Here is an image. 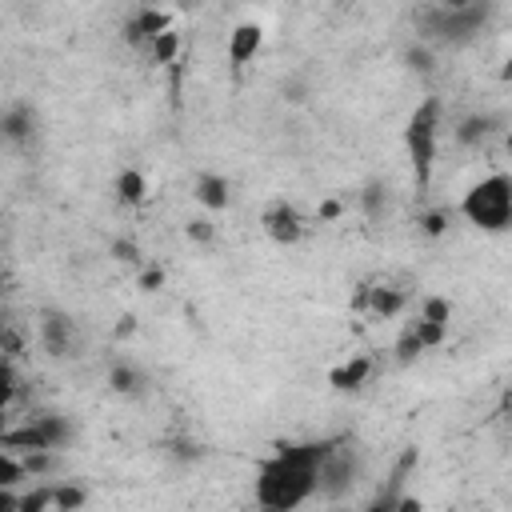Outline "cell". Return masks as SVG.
<instances>
[{
	"label": "cell",
	"mask_w": 512,
	"mask_h": 512,
	"mask_svg": "<svg viewBox=\"0 0 512 512\" xmlns=\"http://www.w3.org/2000/svg\"><path fill=\"white\" fill-rule=\"evenodd\" d=\"M336 448V440H304V444H280L268 460L256 468V504L264 512H296L316 496V468Z\"/></svg>",
	"instance_id": "obj_1"
},
{
	"label": "cell",
	"mask_w": 512,
	"mask_h": 512,
	"mask_svg": "<svg viewBox=\"0 0 512 512\" xmlns=\"http://www.w3.org/2000/svg\"><path fill=\"white\" fill-rule=\"evenodd\" d=\"M460 216L488 236L508 232L512 228V176L488 172L484 180H476L460 200Z\"/></svg>",
	"instance_id": "obj_2"
},
{
	"label": "cell",
	"mask_w": 512,
	"mask_h": 512,
	"mask_svg": "<svg viewBox=\"0 0 512 512\" xmlns=\"http://www.w3.org/2000/svg\"><path fill=\"white\" fill-rule=\"evenodd\" d=\"M440 120H444L440 96H424V100L412 108L408 124H404V148H408V164H412V176H416V188H420V192H428V184H432Z\"/></svg>",
	"instance_id": "obj_3"
},
{
	"label": "cell",
	"mask_w": 512,
	"mask_h": 512,
	"mask_svg": "<svg viewBox=\"0 0 512 512\" xmlns=\"http://www.w3.org/2000/svg\"><path fill=\"white\" fill-rule=\"evenodd\" d=\"M488 12H492L488 4H436V8L420 12V28H424V40L464 44L484 28Z\"/></svg>",
	"instance_id": "obj_4"
},
{
	"label": "cell",
	"mask_w": 512,
	"mask_h": 512,
	"mask_svg": "<svg viewBox=\"0 0 512 512\" xmlns=\"http://www.w3.org/2000/svg\"><path fill=\"white\" fill-rule=\"evenodd\" d=\"M352 476H356V460H352V448H332L320 468H316V492L328 496V500H340L348 488H352Z\"/></svg>",
	"instance_id": "obj_5"
},
{
	"label": "cell",
	"mask_w": 512,
	"mask_h": 512,
	"mask_svg": "<svg viewBox=\"0 0 512 512\" xmlns=\"http://www.w3.org/2000/svg\"><path fill=\"white\" fill-rule=\"evenodd\" d=\"M260 224H264V232H268V240L272 244H300V236H304V216L288 204V200H276V204H268L264 208V216H260Z\"/></svg>",
	"instance_id": "obj_6"
},
{
	"label": "cell",
	"mask_w": 512,
	"mask_h": 512,
	"mask_svg": "<svg viewBox=\"0 0 512 512\" xmlns=\"http://www.w3.org/2000/svg\"><path fill=\"white\" fill-rule=\"evenodd\" d=\"M192 200H196L204 212H224L228 200H232L228 176H220V172H196V180H192Z\"/></svg>",
	"instance_id": "obj_7"
},
{
	"label": "cell",
	"mask_w": 512,
	"mask_h": 512,
	"mask_svg": "<svg viewBox=\"0 0 512 512\" xmlns=\"http://www.w3.org/2000/svg\"><path fill=\"white\" fill-rule=\"evenodd\" d=\"M260 44H264V28H260V24H252V20L236 24V28L228 32V64H232V68H244L248 60H256Z\"/></svg>",
	"instance_id": "obj_8"
},
{
	"label": "cell",
	"mask_w": 512,
	"mask_h": 512,
	"mask_svg": "<svg viewBox=\"0 0 512 512\" xmlns=\"http://www.w3.org/2000/svg\"><path fill=\"white\" fill-rule=\"evenodd\" d=\"M404 304H408V296H404L400 288H388V284H372V288H364L360 300H356V308H368L376 320H392V316H400Z\"/></svg>",
	"instance_id": "obj_9"
},
{
	"label": "cell",
	"mask_w": 512,
	"mask_h": 512,
	"mask_svg": "<svg viewBox=\"0 0 512 512\" xmlns=\"http://www.w3.org/2000/svg\"><path fill=\"white\" fill-rule=\"evenodd\" d=\"M168 28H172V24H168V12H164V8H136L132 20L124 24V40L148 48V40L160 36V32H168Z\"/></svg>",
	"instance_id": "obj_10"
},
{
	"label": "cell",
	"mask_w": 512,
	"mask_h": 512,
	"mask_svg": "<svg viewBox=\"0 0 512 512\" xmlns=\"http://www.w3.org/2000/svg\"><path fill=\"white\" fill-rule=\"evenodd\" d=\"M40 340H44L48 356H72V348H76L72 320H68V316H60V312H48V316L40 320Z\"/></svg>",
	"instance_id": "obj_11"
},
{
	"label": "cell",
	"mask_w": 512,
	"mask_h": 512,
	"mask_svg": "<svg viewBox=\"0 0 512 512\" xmlns=\"http://www.w3.org/2000/svg\"><path fill=\"white\" fill-rule=\"evenodd\" d=\"M368 376H372V356L356 352L352 360H344V364H336V368L328 372V384H332L336 392H356V388L368 384Z\"/></svg>",
	"instance_id": "obj_12"
},
{
	"label": "cell",
	"mask_w": 512,
	"mask_h": 512,
	"mask_svg": "<svg viewBox=\"0 0 512 512\" xmlns=\"http://www.w3.org/2000/svg\"><path fill=\"white\" fill-rule=\"evenodd\" d=\"M492 132H496V116H488V112H472V116H464V120L456 124V140H460L464 148H480Z\"/></svg>",
	"instance_id": "obj_13"
},
{
	"label": "cell",
	"mask_w": 512,
	"mask_h": 512,
	"mask_svg": "<svg viewBox=\"0 0 512 512\" xmlns=\"http://www.w3.org/2000/svg\"><path fill=\"white\" fill-rule=\"evenodd\" d=\"M112 188H116V200L128 204V208H136V204L148 200V180H144L140 168H120V176H116Z\"/></svg>",
	"instance_id": "obj_14"
},
{
	"label": "cell",
	"mask_w": 512,
	"mask_h": 512,
	"mask_svg": "<svg viewBox=\"0 0 512 512\" xmlns=\"http://www.w3.org/2000/svg\"><path fill=\"white\" fill-rule=\"evenodd\" d=\"M108 388H112L116 396H140V392H144V372H140L136 364H128V360H116V364L108 368Z\"/></svg>",
	"instance_id": "obj_15"
},
{
	"label": "cell",
	"mask_w": 512,
	"mask_h": 512,
	"mask_svg": "<svg viewBox=\"0 0 512 512\" xmlns=\"http://www.w3.org/2000/svg\"><path fill=\"white\" fill-rule=\"evenodd\" d=\"M0 136H8V140H28V136H32V108H28V104H12V108L0 116Z\"/></svg>",
	"instance_id": "obj_16"
},
{
	"label": "cell",
	"mask_w": 512,
	"mask_h": 512,
	"mask_svg": "<svg viewBox=\"0 0 512 512\" xmlns=\"http://www.w3.org/2000/svg\"><path fill=\"white\" fill-rule=\"evenodd\" d=\"M48 492H52V512H80L88 504V488L84 484H72V480L56 484Z\"/></svg>",
	"instance_id": "obj_17"
},
{
	"label": "cell",
	"mask_w": 512,
	"mask_h": 512,
	"mask_svg": "<svg viewBox=\"0 0 512 512\" xmlns=\"http://www.w3.org/2000/svg\"><path fill=\"white\" fill-rule=\"evenodd\" d=\"M148 52H152L156 64H172V60L180 56V32L168 28V32H160V36H152V40H148Z\"/></svg>",
	"instance_id": "obj_18"
},
{
	"label": "cell",
	"mask_w": 512,
	"mask_h": 512,
	"mask_svg": "<svg viewBox=\"0 0 512 512\" xmlns=\"http://www.w3.org/2000/svg\"><path fill=\"white\" fill-rule=\"evenodd\" d=\"M408 328H412V336H416V344H420V348H440V344H444V336H448V324H428V320H412Z\"/></svg>",
	"instance_id": "obj_19"
},
{
	"label": "cell",
	"mask_w": 512,
	"mask_h": 512,
	"mask_svg": "<svg viewBox=\"0 0 512 512\" xmlns=\"http://www.w3.org/2000/svg\"><path fill=\"white\" fill-rule=\"evenodd\" d=\"M448 316H452L448 296H424V300H420V316H416V320H428V324H448Z\"/></svg>",
	"instance_id": "obj_20"
},
{
	"label": "cell",
	"mask_w": 512,
	"mask_h": 512,
	"mask_svg": "<svg viewBox=\"0 0 512 512\" xmlns=\"http://www.w3.org/2000/svg\"><path fill=\"white\" fill-rule=\"evenodd\" d=\"M20 480H28L20 456H12L8 448H0V488H16Z\"/></svg>",
	"instance_id": "obj_21"
},
{
	"label": "cell",
	"mask_w": 512,
	"mask_h": 512,
	"mask_svg": "<svg viewBox=\"0 0 512 512\" xmlns=\"http://www.w3.org/2000/svg\"><path fill=\"white\" fill-rule=\"evenodd\" d=\"M384 204H388V192H384L380 184H368V188L360 192V208H364V216H368V220H380Z\"/></svg>",
	"instance_id": "obj_22"
},
{
	"label": "cell",
	"mask_w": 512,
	"mask_h": 512,
	"mask_svg": "<svg viewBox=\"0 0 512 512\" xmlns=\"http://www.w3.org/2000/svg\"><path fill=\"white\" fill-rule=\"evenodd\" d=\"M184 236H188L192 244H212V240H216V224H212L208 216H192V220L184 224Z\"/></svg>",
	"instance_id": "obj_23"
},
{
	"label": "cell",
	"mask_w": 512,
	"mask_h": 512,
	"mask_svg": "<svg viewBox=\"0 0 512 512\" xmlns=\"http://www.w3.org/2000/svg\"><path fill=\"white\" fill-rule=\"evenodd\" d=\"M16 512H52V492L48 488H32L28 496H20Z\"/></svg>",
	"instance_id": "obj_24"
},
{
	"label": "cell",
	"mask_w": 512,
	"mask_h": 512,
	"mask_svg": "<svg viewBox=\"0 0 512 512\" xmlns=\"http://www.w3.org/2000/svg\"><path fill=\"white\" fill-rule=\"evenodd\" d=\"M404 60H408V68H416V72H432V48L428 44H408V52H404Z\"/></svg>",
	"instance_id": "obj_25"
},
{
	"label": "cell",
	"mask_w": 512,
	"mask_h": 512,
	"mask_svg": "<svg viewBox=\"0 0 512 512\" xmlns=\"http://www.w3.org/2000/svg\"><path fill=\"white\" fill-rule=\"evenodd\" d=\"M420 228H424V236H444V232H448V208L424 212V216H420Z\"/></svg>",
	"instance_id": "obj_26"
},
{
	"label": "cell",
	"mask_w": 512,
	"mask_h": 512,
	"mask_svg": "<svg viewBox=\"0 0 512 512\" xmlns=\"http://www.w3.org/2000/svg\"><path fill=\"white\" fill-rule=\"evenodd\" d=\"M20 464H24V476H44L52 468V452H24Z\"/></svg>",
	"instance_id": "obj_27"
},
{
	"label": "cell",
	"mask_w": 512,
	"mask_h": 512,
	"mask_svg": "<svg viewBox=\"0 0 512 512\" xmlns=\"http://www.w3.org/2000/svg\"><path fill=\"white\" fill-rule=\"evenodd\" d=\"M420 352H424V348H420V344H416V336H412V328H404V336H400V340H396V356H400V360H404V364H408V360H416V356H420Z\"/></svg>",
	"instance_id": "obj_28"
},
{
	"label": "cell",
	"mask_w": 512,
	"mask_h": 512,
	"mask_svg": "<svg viewBox=\"0 0 512 512\" xmlns=\"http://www.w3.org/2000/svg\"><path fill=\"white\" fill-rule=\"evenodd\" d=\"M392 512H424V500H420L416 492H400V496L392 500Z\"/></svg>",
	"instance_id": "obj_29"
},
{
	"label": "cell",
	"mask_w": 512,
	"mask_h": 512,
	"mask_svg": "<svg viewBox=\"0 0 512 512\" xmlns=\"http://www.w3.org/2000/svg\"><path fill=\"white\" fill-rule=\"evenodd\" d=\"M160 284H164V272H160V268H156V264H152V268H144V272H140V288H144V292H156V288H160Z\"/></svg>",
	"instance_id": "obj_30"
},
{
	"label": "cell",
	"mask_w": 512,
	"mask_h": 512,
	"mask_svg": "<svg viewBox=\"0 0 512 512\" xmlns=\"http://www.w3.org/2000/svg\"><path fill=\"white\" fill-rule=\"evenodd\" d=\"M16 508H20L16 488H0V512H16Z\"/></svg>",
	"instance_id": "obj_31"
},
{
	"label": "cell",
	"mask_w": 512,
	"mask_h": 512,
	"mask_svg": "<svg viewBox=\"0 0 512 512\" xmlns=\"http://www.w3.org/2000/svg\"><path fill=\"white\" fill-rule=\"evenodd\" d=\"M112 252H116V260H136V244L132 240H116Z\"/></svg>",
	"instance_id": "obj_32"
},
{
	"label": "cell",
	"mask_w": 512,
	"mask_h": 512,
	"mask_svg": "<svg viewBox=\"0 0 512 512\" xmlns=\"http://www.w3.org/2000/svg\"><path fill=\"white\" fill-rule=\"evenodd\" d=\"M340 212H344V208H340V200H324V204H320V212H316V216H320V220H336V216H340Z\"/></svg>",
	"instance_id": "obj_33"
},
{
	"label": "cell",
	"mask_w": 512,
	"mask_h": 512,
	"mask_svg": "<svg viewBox=\"0 0 512 512\" xmlns=\"http://www.w3.org/2000/svg\"><path fill=\"white\" fill-rule=\"evenodd\" d=\"M136 332V316H120V324H116V336L124 340V336H132Z\"/></svg>",
	"instance_id": "obj_34"
},
{
	"label": "cell",
	"mask_w": 512,
	"mask_h": 512,
	"mask_svg": "<svg viewBox=\"0 0 512 512\" xmlns=\"http://www.w3.org/2000/svg\"><path fill=\"white\" fill-rule=\"evenodd\" d=\"M360 512H392V500L388 496H376L368 508H360Z\"/></svg>",
	"instance_id": "obj_35"
}]
</instances>
